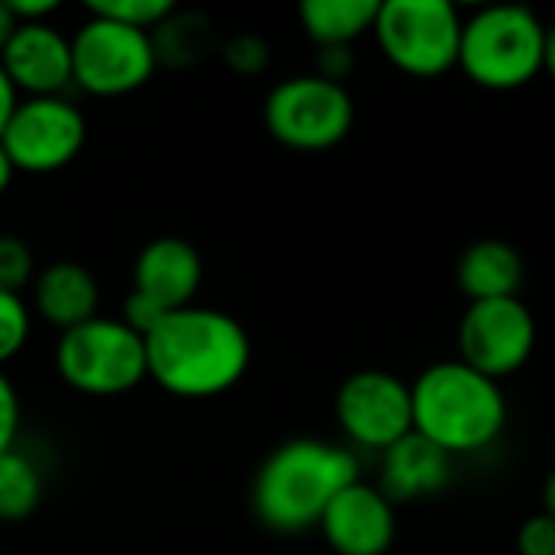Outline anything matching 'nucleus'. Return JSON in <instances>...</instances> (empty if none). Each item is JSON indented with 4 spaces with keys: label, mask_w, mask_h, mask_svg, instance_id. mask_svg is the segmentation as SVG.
Instances as JSON below:
<instances>
[{
    "label": "nucleus",
    "mask_w": 555,
    "mask_h": 555,
    "mask_svg": "<svg viewBox=\"0 0 555 555\" xmlns=\"http://www.w3.org/2000/svg\"><path fill=\"white\" fill-rule=\"evenodd\" d=\"M146 377L179 400H211L241 384L250 367L244 325L205 306L169 312L146 338Z\"/></svg>",
    "instance_id": "1"
},
{
    "label": "nucleus",
    "mask_w": 555,
    "mask_h": 555,
    "mask_svg": "<svg viewBox=\"0 0 555 555\" xmlns=\"http://www.w3.org/2000/svg\"><path fill=\"white\" fill-rule=\"evenodd\" d=\"M361 481L358 459L325 439H289L257 468L250 485L254 517L273 533H306L319 527L328 504Z\"/></svg>",
    "instance_id": "2"
},
{
    "label": "nucleus",
    "mask_w": 555,
    "mask_h": 555,
    "mask_svg": "<svg viewBox=\"0 0 555 555\" xmlns=\"http://www.w3.org/2000/svg\"><path fill=\"white\" fill-rule=\"evenodd\" d=\"M413 433L446 455H475L494 446L507 426V400L498 380L462 361H439L416 377Z\"/></svg>",
    "instance_id": "3"
},
{
    "label": "nucleus",
    "mask_w": 555,
    "mask_h": 555,
    "mask_svg": "<svg viewBox=\"0 0 555 555\" xmlns=\"http://www.w3.org/2000/svg\"><path fill=\"white\" fill-rule=\"evenodd\" d=\"M546 26L517 3H498L462 23L459 68L488 91H517L543 72Z\"/></svg>",
    "instance_id": "4"
},
{
    "label": "nucleus",
    "mask_w": 555,
    "mask_h": 555,
    "mask_svg": "<svg viewBox=\"0 0 555 555\" xmlns=\"http://www.w3.org/2000/svg\"><path fill=\"white\" fill-rule=\"evenodd\" d=\"M55 371L81 397H124L146 380V341L120 319L94 315L59 335Z\"/></svg>",
    "instance_id": "5"
},
{
    "label": "nucleus",
    "mask_w": 555,
    "mask_h": 555,
    "mask_svg": "<svg viewBox=\"0 0 555 555\" xmlns=\"http://www.w3.org/2000/svg\"><path fill=\"white\" fill-rule=\"evenodd\" d=\"M270 137L289 150L319 153L338 146L354 127V101L345 85L322 75H293L280 81L263 104Z\"/></svg>",
    "instance_id": "6"
},
{
    "label": "nucleus",
    "mask_w": 555,
    "mask_h": 555,
    "mask_svg": "<svg viewBox=\"0 0 555 555\" xmlns=\"http://www.w3.org/2000/svg\"><path fill=\"white\" fill-rule=\"evenodd\" d=\"M462 16L446 0H387L374 33L384 55L406 75L436 78L459 65Z\"/></svg>",
    "instance_id": "7"
},
{
    "label": "nucleus",
    "mask_w": 555,
    "mask_h": 555,
    "mask_svg": "<svg viewBox=\"0 0 555 555\" xmlns=\"http://www.w3.org/2000/svg\"><path fill=\"white\" fill-rule=\"evenodd\" d=\"M156 65L153 33L88 13L72 36V78L94 98H120L143 88Z\"/></svg>",
    "instance_id": "8"
},
{
    "label": "nucleus",
    "mask_w": 555,
    "mask_h": 555,
    "mask_svg": "<svg viewBox=\"0 0 555 555\" xmlns=\"http://www.w3.org/2000/svg\"><path fill=\"white\" fill-rule=\"evenodd\" d=\"M88 140V120L78 104L59 98H20L0 143L16 172L46 176L78 159Z\"/></svg>",
    "instance_id": "9"
},
{
    "label": "nucleus",
    "mask_w": 555,
    "mask_h": 555,
    "mask_svg": "<svg viewBox=\"0 0 555 555\" xmlns=\"http://www.w3.org/2000/svg\"><path fill=\"white\" fill-rule=\"evenodd\" d=\"M462 364L472 371L504 380L533 358L537 351V319L520 296L472 302L459 325Z\"/></svg>",
    "instance_id": "10"
},
{
    "label": "nucleus",
    "mask_w": 555,
    "mask_h": 555,
    "mask_svg": "<svg viewBox=\"0 0 555 555\" xmlns=\"http://www.w3.org/2000/svg\"><path fill=\"white\" fill-rule=\"evenodd\" d=\"M335 416L354 446L384 455L413 433L410 384L387 371H358L338 387Z\"/></svg>",
    "instance_id": "11"
},
{
    "label": "nucleus",
    "mask_w": 555,
    "mask_h": 555,
    "mask_svg": "<svg viewBox=\"0 0 555 555\" xmlns=\"http://www.w3.org/2000/svg\"><path fill=\"white\" fill-rule=\"evenodd\" d=\"M319 530L332 553L338 555H387L397 540L393 504L380 488L354 481L348 485L322 514Z\"/></svg>",
    "instance_id": "12"
},
{
    "label": "nucleus",
    "mask_w": 555,
    "mask_h": 555,
    "mask_svg": "<svg viewBox=\"0 0 555 555\" xmlns=\"http://www.w3.org/2000/svg\"><path fill=\"white\" fill-rule=\"evenodd\" d=\"M0 65L16 94L59 98L72 78V39L49 23H20L0 52Z\"/></svg>",
    "instance_id": "13"
},
{
    "label": "nucleus",
    "mask_w": 555,
    "mask_h": 555,
    "mask_svg": "<svg viewBox=\"0 0 555 555\" xmlns=\"http://www.w3.org/2000/svg\"><path fill=\"white\" fill-rule=\"evenodd\" d=\"M202 280V254L182 237H156L133 260V293L153 299L166 312L192 306Z\"/></svg>",
    "instance_id": "14"
},
{
    "label": "nucleus",
    "mask_w": 555,
    "mask_h": 555,
    "mask_svg": "<svg viewBox=\"0 0 555 555\" xmlns=\"http://www.w3.org/2000/svg\"><path fill=\"white\" fill-rule=\"evenodd\" d=\"M449 481H452V455H446L423 436L410 433L406 439H400L393 449L384 452L377 488L390 504H410L446 491Z\"/></svg>",
    "instance_id": "15"
},
{
    "label": "nucleus",
    "mask_w": 555,
    "mask_h": 555,
    "mask_svg": "<svg viewBox=\"0 0 555 555\" xmlns=\"http://www.w3.org/2000/svg\"><path fill=\"white\" fill-rule=\"evenodd\" d=\"M101 289L88 267L75 260H55L33 280V312L55 325L59 332H68L88 319L98 315Z\"/></svg>",
    "instance_id": "16"
},
{
    "label": "nucleus",
    "mask_w": 555,
    "mask_h": 555,
    "mask_svg": "<svg viewBox=\"0 0 555 555\" xmlns=\"http://www.w3.org/2000/svg\"><path fill=\"white\" fill-rule=\"evenodd\" d=\"M455 280L472 302L514 299L524 286V257L507 241H478L459 257Z\"/></svg>",
    "instance_id": "17"
},
{
    "label": "nucleus",
    "mask_w": 555,
    "mask_h": 555,
    "mask_svg": "<svg viewBox=\"0 0 555 555\" xmlns=\"http://www.w3.org/2000/svg\"><path fill=\"white\" fill-rule=\"evenodd\" d=\"M377 0H306L299 7V20L306 36L325 46H351L358 36L371 33L377 23Z\"/></svg>",
    "instance_id": "18"
},
{
    "label": "nucleus",
    "mask_w": 555,
    "mask_h": 555,
    "mask_svg": "<svg viewBox=\"0 0 555 555\" xmlns=\"http://www.w3.org/2000/svg\"><path fill=\"white\" fill-rule=\"evenodd\" d=\"M42 472L23 449L0 455V524H23L42 501Z\"/></svg>",
    "instance_id": "19"
},
{
    "label": "nucleus",
    "mask_w": 555,
    "mask_h": 555,
    "mask_svg": "<svg viewBox=\"0 0 555 555\" xmlns=\"http://www.w3.org/2000/svg\"><path fill=\"white\" fill-rule=\"evenodd\" d=\"M88 13L153 33L176 13V7L169 0H94L88 3Z\"/></svg>",
    "instance_id": "20"
},
{
    "label": "nucleus",
    "mask_w": 555,
    "mask_h": 555,
    "mask_svg": "<svg viewBox=\"0 0 555 555\" xmlns=\"http://www.w3.org/2000/svg\"><path fill=\"white\" fill-rule=\"evenodd\" d=\"M33 332V309L20 293L0 289V371L26 348Z\"/></svg>",
    "instance_id": "21"
},
{
    "label": "nucleus",
    "mask_w": 555,
    "mask_h": 555,
    "mask_svg": "<svg viewBox=\"0 0 555 555\" xmlns=\"http://www.w3.org/2000/svg\"><path fill=\"white\" fill-rule=\"evenodd\" d=\"M33 250L16 234H0V289L20 293L33 283Z\"/></svg>",
    "instance_id": "22"
},
{
    "label": "nucleus",
    "mask_w": 555,
    "mask_h": 555,
    "mask_svg": "<svg viewBox=\"0 0 555 555\" xmlns=\"http://www.w3.org/2000/svg\"><path fill=\"white\" fill-rule=\"evenodd\" d=\"M221 59H224V65L231 72H237L244 78H254V75L267 72L270 46L260 36H254V33H241V36H234V39H228L221 46Z\"/></svg>",
    "instance_id": "23"
},
{
    "label": "nucleus",
    "mask_w": 555,
    "mask_h": 555,
    "mask_svg": "<svg viewBox=\"0 0 555 555\" xmlns=\"http://www.w3.org/2000/svg\"><path fill=\"white\" fill-rule=\"evenodd\" d=\"M517 553L520 555H555V520L543 511L527 517L517 530Z\"/></svg>",
    "instance_id": "24"
},
{
    "label": "nucleus",
    "mask_w": 555,
    "mask_h": 555,
    "mask_svg": "<svg viewBox=\"0 0 555 555\" xmlns=\"http://www.w3.org/2000/svg\"><path fill=\"white\" fill-rule=\"evenodd\" d=\"M20 393L13 387V380L0 371V455H7L16 446L20 436Z\"/></svg>",
    "instance_id": "25"
},
{
    "label": "nucleus",
    "mask_w": 555,
    "mask_h": 555,
    "mask_svg": "<svg viewBox=\"0 0 555 555\" xmlns=\"http://www.w3.org/2000/svg\"><path fill=\"white\" fill-rule=\"evenodd\" d=\"M166 315H169L166 309H159L153 299L133 293V289H130V296L124 299V309H120V322H124L127 328H133L137 335H143V338H146Z\"/></svg>",
    "instance_id": "26"
},
{
    "label": "nucleus",
    "mask_w": 555,
    "mask_h": 555,
    "mask_svg": "<svg viewBox=\"0 0 555 555\" xmlns=\"http://www.w3.org/2000/svg\"><path fill=\"white\" fill-rule=\"evenodd\" d=\"M351 68H354L351 46H325V49H319V72L315 75L341 85L351 75Z\"/></svg>",
    "instance_id": "27"
},
{
    "label": "nucleus",
    "mask_w": 555,
    "mask_h": 555,
    "mask_svg": "<svg viewBox=\"0 0 555 555\" xmlns=\"http://www.w3.org/2000/svg\"><path fill=\"white\" fill-rule=\"evenodd\" d=\"M7 3L16 23H46L59 10L55 0H7Z\"/></svg>",
    "instance_id": "28"
},
{
    "label": "nucleus",
    "mask_w": 555,
    "mask_h": 555,
    "mask_svg": "<svg viewBox=\"0 0 555 555\" xmlns=\"http://www.w3.org/2000/svg\"><path fill=\"white\" fill-rule=\"evenodd\" d=\"M16 104H20V94H16L13 81L7 78V72H3V65H0V137H3V130H7V124H10V117H13V111H16Z\"/></svg>",
    "instance_id": "29"
},
{
    "label": "nucleus",
    "mask_w": 555,
    "mask_h": 555,
    "mask_svg": "<svg viewBox=\"0 0 555 555\" xmlns=\"http://www.w3.org/2000/svg\"><path fill=\"white\" fill-rule=\"evenodd\" d=\"M16 16L10 13V3L7 0H0V52L7 49V42H10V36L16 33Z\"/></svg>",
    "instance_id": "30"
},
{
    "label": "nucleus",
    "mask_w": 555,
    "mask_h": 555,
    "mask_svg": "<svg viewBox=\"0 0 555 555\" xmlns=\"http://www.w3.org/2000/svg\"><path fill=\"white\" fill-rule=\"evenodd\" d=\"M13 176H16V169H13V163H10V156H7V150L0 143V195L13 185Z\"/></svg>",
    "instance_id": "31"
},
{
    "label": "nucleus",
    "mask_w": 555,
    "mask_h": 555,
    "mask_svg": "<svg viewBox=\"0 0 555 555\" xmlns=\"http://www.w3.org/2000/svg\"><path fill=\"white\" fill-rule=\"evenodd\" d=\"M543 72H550L555 81V23L546 26V49H543Z\"/></svg>",
    "instance_id": "32"
},
{
    "label": "nucleus",
    "mask_w": 555,
    "mask_h": 555,
    "mask_svg": "<svg viewBox=\"0 0 555 555\" xmlns=\"http://www.w3.org/2000/svg\"><path fill=\"white\" fill-rule=\"evenodd\" d=\"M543 514L555 520V468L546 475V481H543Z\"/></svg>",
    "instance_id": "33"
}]
</instances>
